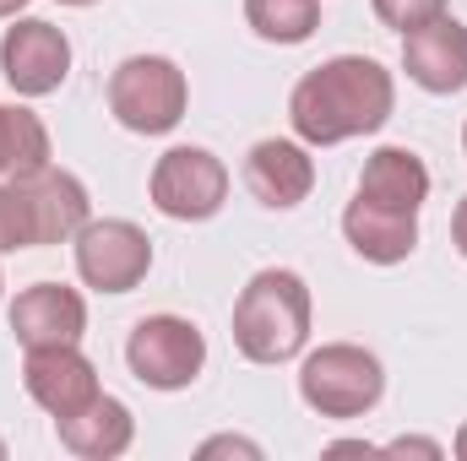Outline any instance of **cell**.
Masks as SVG:
<instances>
[{
	"label": "cell",
	"instance_id": "30bf717a",
	"mask_svg": "<svg viewBox=\"0 0 467 461\" xmlns=\"http://www.w3.org/2000/svg\"><path fill=\"white\" fill-rule=\"evenodd\" d=\"M11 332L22 347H66L82 343L88 332V304L77 288H60V282H33L16 293L11 304Z\"/></svg>",
	"mask_w": 467,
	"mask_h": 461
},
{
	"label": "cell",
	"instance_id": "5bb4252c",
	"mask_svg": "<svg viewBox=\"0 0 467 461\" xmlns=\"http://www.w3.org/2000/svg\"><path fill=\"white\" fill-rule=\"evenodd\" d=\"M343 233H348V244L364 261L397 266V261H408L413 244H419V212H391V207H375V201L353 196L348 212H343Z\"/></svg>",
	"mask_w": 467,
	"mask_h": 461
},
{
	"label": "cell",
	"instance_id": "7c38bea8",
	"mask_svg": "<svg viewBox=\"0 0 467 461\" xmlns=\"http://www.w3.org/2000/svg\"><path fill=\"white\" fill-rule=\"evenodd\" d=\"M244 185H250V196H255L261 207L288 212V207H299V201L310 196L316 163H310V152H305L299 141L272 136V141H255V147H250V158H244Z\"/></svg>",
	"mask_w": 467,
	"mask_h": 461
},
{
	"label": "cell",
	"instance_id": "484cf974",
	"mask_svg": "<svg viewBox=\"0 0 467 461\" xmlns=\"http://www.w3.org/2000/svg\"><path fill=\"white\" fill-rule=\"evenodd\" d=\"M457 456L467 461V424H462V435H457Z\"/></svg>",
	"mask_w": 467,
	"mask_h": 461
},
{
	"label": "cell",
	"instance_id": "ffe728a7",
	"mask_svg": "<svg viewBox=\"0 0 467 461\" xmlns=\"http://www.w3.org/2000/svg\"><path fill=\"white\" fill-rule=\"evenodd\" d=\"M446 5H451V0H375V16H380L386 27H397V33H413V27H424V22L446 16Z\"/></svg>",
	"mask_w": 467,
	"mask_h": 461
},
{
	"label": "cell",
	"instance_id": "8fae6325",
	"mask_svg": "<svg viewBox=\"0 0 467 461\" xmlns=\"http://www.w3.org/2000/svg\"><path fill=\"white\" fill-rule=\"evenodd\" d=\"M402 66L424 93H462L467 87V27L457 16H435L402 33Z\"/></svg>",
	"mask_w": 467,
	"mask_h": 461
},
{
	"label": "cell",
	"instance_id": "8992f818",
	"mask_svg": "<svg viewBox=\"0 0 467 461\" xmlns=\"http://www.w3.org/2000/svg\"><path fill=\"white\" fill-rule=\"evenodd\" d=\"M229 201V169L207 147H169L152 169V207L174 223L218 218Z\"/></svg>",
	"mask_w": 467,
	"mask_h": 461
},
{
	"label": "cell",
	"instance_id": "52a82bcc",
	"mask_svg": "<svg viewBox=\"0 0 467 461\" xmlns=\"http://www.w3.org/2000/svg\"><path fill=\"white\" fill-rule=\"evenodd\" d=\"M147 266H152V239L125 218H104L77 233V271L99 293H130L147 277Z\"/></svg>",
	"mask_w": 467,
	"mask_h": 461
},
{
	"label": "cell",
	"instance_id": "7a4b0ae2",
	"mask_svg": "<svg viewBox=\"0 0 467 461\" xmlns=\"http://www.w3.org/2000/svg\"><path fill=\"white\" fill-rule=\"evenodd\" d=\"M310 337V288L299 271H255L234 304V343L250 364H283Z\"/></svg>",
	"mask_w": 467,
	"mask_h": 461
},
{
	"label": "cell",
	"instance_id": "2e32d148",
	"mask_svg": "<svg viewBox=\"0 0 467 461\" xmlns=\"http://www.w3.org/2000/svg\"><path fill=\"white\" fill-rule=\"evenodd\" d=\"M55 435H60V446H66V451H77V456L109 461V456H119V451L130 446V407L99 391L82 413L55 418Z\"/></svg>",
	"mask_w": 467,
	"mask_h": 461
},
{
	"label": "cell",
	"instance_id": "3957f363",
	"mask_svg": "<svg viewBox=\"0 0 467 461\" xmlns=\"http://www.w3.org/2000/svg\"><path fill=\"white\" fill-rule=\"evenodd\" d=\"M109 115L136 136H163L185 119V71L163 55H130L109 77Z\"/></svg>",
	"mask_w": 467,
	"mask_h": 461
},
{
	"label": "cell",
	"instance_id": "4fadbf2b",
	"mask_svg": "<svg viewBox=\"0 0 467 461\" xmlns=\"http://www.w3.org/2000/svg\"><path fill=\"white\" fill-rule=\"evenodd\" d=\"M33 212V244H66L88 229V190L77 174L66 169H38L27 179H16Z\"/></svg>",
	"mask_w": 467,
	"mask_h": 461
},
{
	"label": "cell",
	"instance_id": "ba28073f",
	"mask_svg": "<svg viewBox=\"0 0 467 461\" xmlns=\"http://www.w3.org/2000/svg\"><path fill=\"white\" fill-rule=\"evenodd\" d=\"M66 71H71V44H66V33H60L55 22L27 16V22L5 27V38H0V77H5L22 98L55 93V87L66 82Z\"/></svg>",
	"mask_w": 467,
	"mask_h": 461
},
{
	"label": "cell",
	"instance_id": "e0dca14e",
	"mask_svg": "<svg viewBox=\"0 0 467 461\" xmlns=\"http://www.w3.org/2000/svg\"><path fill=\"white\" fill-rule=\"evenodd\" d=\"M244 22L266 44H305L321 27V0H244Z\"/></svg>",
	"mask_w": 467,
	"mask_h": 461
},
{
	"label": "cell",
	"instance_id": "603a6c76",
	"mask_svg": "<svg viewBox=\"0 0 467 461\" xmlns=\"http://www.w3.org/2000/svg\"><path fill=\"white\" fill-rule=\"evenodd\" d=\"M451 239H457V250L467 255V196H462V207H457V218H451Z\"/></svg>",
	"mask_w": 467,
	"mask_h": 461
},
{
	"label": "cell",
	"instance_id": "4316f807",
	"mask_svg": "<svg viewBox=\"0 0 467 461\" xmlns=\"http://www.w3.org/2000/svg\"><path fill=\"white\" fill-rule=\"evenodd\" d=\"M60 5H93V0H60Z\"/></svg>",
	"mask_w": 467,
	"mask_h": 461
},
{
	"label": "cell",
	"instance_id": "44dd1931",
	"mask_svg": "<svg viewBox=\"0 0 467 461\" xmlns=\"http://www.w3.org/2000/svg\"><path fill=\"white\" fill-rule=\"evenodd\" d=\"M386 451H391V456H408V451H413V456H441V446H430V440H391Z\"/></svg>",
	"mask_w": 467,
	"mask_h": 461
},
{
	"label": "cell",
	"instance_id": "5b68a950",
	"mask_svg": "<svg viewBox=\"0 0 467 461\" xmlns=\"http://www.w3.org/2000/svg\"><path fill=\"white\" fill-rule=\"evenodd\" d=\"M125 364L141 385L152 391H185L202 364H207V343L191 321L180 315H147L130 326V343H125Z\"/></svg>",
	"mask_w": 467,
	"mask_h": 461
},
{
	"label": "cell",
	"instance_id": "6da1fadb",
	"mask_svg": "<svg viewBox=\"0 0 467 461\" xmlns=\"http://www.w3.org/2000/svg\"><path fill=\"white\" fill-rule=\"evenodd\" d=\"M397 104V87H391V71L364 60V55H337L327 66H316L294 98H288V119L299 130V141L310 147H337L348 136H369L391 119Z\"/></svg>",
	"mask_w": 467,
	"mask_h": 461
},
{
	"label": "cell",
	"instance_id": "277c9868",
	"mask_svg": "<svg viewBox=\"0 0 467 461\" xmlns=\"http://www.w3.org/2000/svg\"><path fill=\"white\" fill-rule=\"evenodd\" d=\"M386 391V374H380V358L364 353L353 343H332L321 353L305 358L299 369V396L321 413V418H358L380 402Z\"/></svg>",
	"mask_w": 467,
	"mask_h": 461
},
{
	"label": "cell",
	"instance_id": "7402d4cb",
	"mask_svg": "<svg viewBox=\"0 0 467 461\" xmlns=\"http://www.w3.org/2000/svg\"><path fill=\"white\" fill-rule=\"evenodd\" d=\"M218 451H239V456H255V446H250V440H207V446H202V456H218Z\"/></svg>",
	"mask_w": 467,
	"mask_h": 461
},
{
	"label": "cell",
	"instance_id": "ac0fdd59",
	"mask_svg": "<svg viewBox=\"0 0 467 461\" xmlns=\"http://www.w3.org/2000/svg\"><path fill=\"white\" fill-rule=\"evenodd\" d=\"M49 169V130L33 109H5V174L27 179Z\"/></svg>",
	"mask_w": 467,
	"mask_h": 461
},
{
	"label": "cell",
	"instance_id": "f546056e",
	"mask_svg": "<svg viewBox=\"0 0 467 461\" xmlns=\"http://www.w3.org/2000/svg\"><path fill=\"white\" fill-rule=\"evenodd\" d=\"M0 288H5V282H0Z\"/></svg>",
	"mask_w": 467,
	"mask_h": 461
},
{
	"label": "cell",
	"instance_id": "9c48e42d",
	"mask_svg": "<svg viewBox=\"0 0 467 461\" xmlns=\"http://www.w3.org/2000/svg\"><path fill=\"white\" fill-rule=\"evenodd\" d=\"M22 380H27V396H33L49 418H71V413H82V407L99 396V369L77 353V343L27 347Z\"/></svg>",
	"mask_w": 467,
	"mask_h": 461
},
{
	"label": "cell",
	"instance_id": "9a60e30c",
	"mask_svg": "<svg viewBox=\"0 0 467 461\" xmlns=\"http://www.w3.org/2000/svg\"><path fill=\"white\" fill-rule=\"evenodd\" d=\"M358 196L375 207H391V212H419L430 196V169L408 147H380V152H369V163L358 174Z\"/></svg>",
	"mask_w": 467,
	"mask_h": 461
},
{
	"label": "cell",
	"instance_id": "cb8c5ba5",
	"mask_svg": "<svg viewBox=\"0 0 467 461\" xmlns=\"http://www.w3.org/2000/svg\"><path fill=\"white\" fill-rule=\"evenodd\" d=\"M0 174H5V104H0Z\"/></svg>",
	"mask_w": 467,
	"mask_h": 461
},
{
	"label": "cell",
	"instance_id": "d6986e66",
	"mask_svg": "<svg viewBox=\"0 0 467 461\" xmlns=\"http://www.w3.org/2000/svg\"><path fill=\"white\" fill-rule=\"evenodd\" d=\"M33 244V212H27V196L22 185H0V255L5 250H27Z\"/></svg>",
	"mask_w": 467,
	"mask_h": 461
},
{
	"label": "cell",
	"instance_id": "83f0119b",
	"mask_svg": "<svg viewBox=\"0 0 467 461\" xmlns=\"http://www.w3.org/2000/svg\"><path fill=\"white\" fill-rule=\"evenodd\" d=\"M462 147H467V130H462Z\"/></svg>",
	"mask_w": 467,
	"mask_h": 461
},
{
	"label": "cell",
	"instance_id": "d4e9b609",
	"mask_svg": "<svg viewBox=\"0 0 467 461\" xmlns=\"http://www.w3.org/2000/svg\"><path fill=\"white\" fill-rule=\"evenodd\" d=\"M22 5H27V0H0V16H16Z\"/></svg>",
	"mask_w": 467,
	"mask_h": 461
},
{
	"label": "cell",
	"instance_id": "f1b7e54d",
	"mask_svg": "<svg viewBox=\"0 0 467 461\" xmlns=\"http://www.w3.org/2000/svg\"><path fill=\"white\" fill-rule=\"evenodd\" d=\"M0 456H5V446H0Z\"/></svg>",
	"mask_w": 467,
	"mask_h": 461
}]
</instances>
